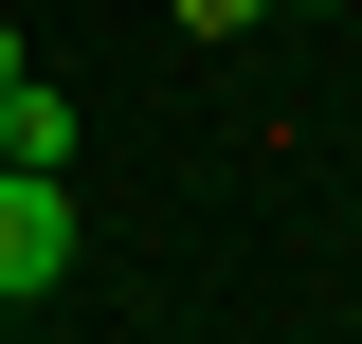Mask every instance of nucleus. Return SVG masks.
<instances>
[{
	"mask_svg": "<svg viewBox=\"0 0 362 344\" xmlns=\"http://www.w3.org/2000/svg\"><path fill=\"white\" fill-rule=\"evenodd\" d=\"M235 18H272V0H181V37H235Z\"/></svg>",
	"mask_w": 362,
	"mask_h": 344,
	"instance_id": "nucleus-3",
	"label": "nucleus"
},
{
	"mask_svg": "<svg viewBox=\"0 0 362 344\" xmlns=\"http://www.w3.org/2000/svg\"><path fill=\"white\" fill-rule=\"evenodd\" d=\"M0 73H18V18H0Z\"/></svg>",
	"mask_w": 362,
	"mask_h": 344,
	"instance_id": "nucleus-4",
	"label": "nucleus"
},
{
	"mask_svg": "<svg viewBox=\"0 0 362 344\" xmlns=\"http://www.w3.org/2000/svg\"><path fill=\"white\" fill-rule=\"evenodd\" d=\"M54 272H73V200H54V164H0V290L37 308Z\"/></svg>",
	"mask_w": 362,
	"mask_h": 344,
	"instance_id": "nucleus-1",
	"label": "nucleus"
},
{
	"mask_svg": "<svg viewBox=\"0 0 362 344\" xmlns=\"http://www.w3.org/2000/svg\"><path fill=\"white\" fill-rule=\"evenodd\" d=\"M0 326H18V290H0Z\"/></svg>",
	"mask_w": 362,
	"mask_h": 344,
	"instance_id": "nucleus-5",
	"label": "nucleus"
},
{
	"mask_svg": "<svg viewBox=\"0 0 362 344\" xmlns=\"http://www.w3.org/2000/svg\"><path fill=\"white\" fill-rule=\"evenodd\" d=\"M0 164H73V91H54L37 55L0 73Z\"/></svg>",
	"mask_w": 362,
	"mask_h": 344,
	"instance_id": "nucleus-2",
	"label": "nucleus"
}]
</instances>
